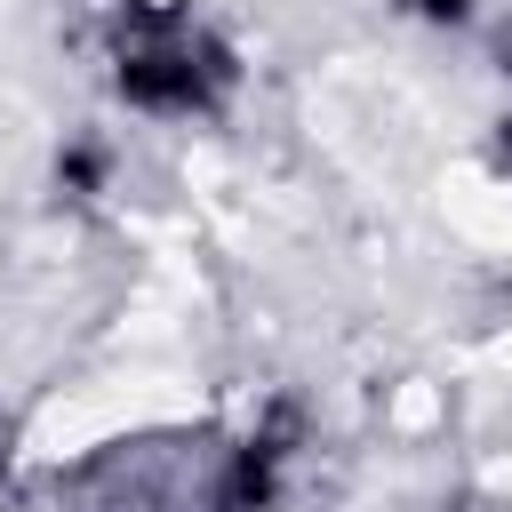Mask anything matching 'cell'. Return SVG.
<instances>
[{"label":"cell","instance_id":"cell-2","mask_svg":"<svg viewBox=\"0 0 512 512\" xmlns=\"http://www.w3.org/2000/svg\"><path fill=\"white\" fill-rule=\"evenodd\" d=\"M96 176H104L96 152H64V160H56V184H64V192H96Z\"/></svg>","mask_w":512,"mask_h":512},{"label":"cell","instance_id":"cell-3","mask_svg":"<svg viewBox=\"0 0 512 512\" xmlns=\"http://www.w3.org/2000/svg\"><path fill=\"white\" fill-rule=\"evenodd\" d=\"M416 16H432V24H464L472 16V0H408Z\"/></svg>","mask_w":512,"mask_h":512},{"label":"cell","instance_id":"cell-1","mask_svg":"<svg viewBox=\"0 0 512 512\" xmlns=\"http://www.w3.org/2000/svg\"><path fill=\"white\" fill-rule=\"evenodd\" d=\"M240 64L224 40H208L168 0H120L112 8V88L144 112H216L232 96Z\"/></svg>","mask_w":512,"mask_h":512},{"label":"cell","instance_id":"cell-5","mask_svg":"<svg viewBox=\"0 0 512 512\" xmlns=\"http://www.w3.org/2000/svg\"><path fill=\"white\" fill-rule=\"evenodd\" d=\"M496 160L512 168V120H496Z\"/></svg>","mask_w":512,"mask_h":512},{"label":"cell","instance_id":"cell-4","mask_svg":"<svg viewBox=\"0 0 512 512\" xmlns=\"http://www.w3.org/2000/svg\"><path fill=\"white\" fill-rule=\"evenodd\" d=\"M8 448H16V424L0 416V488H8Z\"/></svg>","mask_w":512,"mask_h":512},{"label":"cell","instance_id":"cell-6","mask_svg":"<svg viewBox=\"0 0 512 512\" xmlns=\"http://www.w3.org/2000/svg\"><path fill=\"white\" fill-rule=\"evenodd\" d=\"M496 64H504V72H512V24H504V32H496Z\"/></svg>","mask_w":512,"mask_h":512}]
</instances>
